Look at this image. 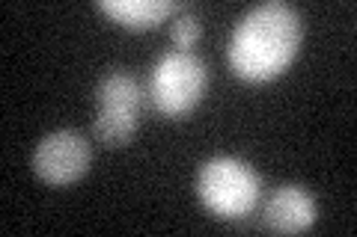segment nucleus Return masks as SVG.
Masks as SVG:
<instances>
[{
  "mask_svg": "<svg viewBox=\"0 0 357 237\" xmlns=\"http://www.w3.org/2000/svg\"><path fill=\"white\" fill-rule=\"evenodd\" d=\"M301 36H304V24L298 9L280 0L253 6L232 30L229 69L250 83L274 81L298 56Z\"/></svg>",
  "mask_w": 357,
  "mask_h": 237,
  "instance_id": "obj_1",
  "label": "nucleus"
},
{
  "mask_svg": "<svg viewBox=\"0 0 357 237\" xmlns=\"http://www.w3.org/2000/svg\"><path fill=\"white\" fill-rule=\"evenodd\" d=\"M96 6L128 30H149L176 13L173 0H98Z\"/></svg>",
  "mask_w": 357,
  "mask_h": 237,
  "instance_id": "obj_7",
  "label": "nucleus"
},
{
  "mask_svg": "<svg viewBox=\"0 0 357 237\" xmlns=\"http://www.w3.org/2000/svg\"><path fill=\"white\" fill-rule=\"evenodd\" d=\"M208 89L206 63L191 51H167L158 56L149 74V95L155 110L167 119L188 116Z\"/></svg>",
  "mask_w": 357,
  "mask_h": 237,
  "instance_id": "obj_3",
  "label": "nucleus"
},
{
  "mask_svg": "<svg viewBox=\"0 0 357 237\" xmlns=\"http://www.w3.org/2000/svg\"><path fill=\"white\" fill-rule=\"evenodd\" d=\"M89 161H93V149H89L84 133L63 128V131H51L48 137H42L30 163H33V172L45 184L66 187L77 181L81 175H86Z\"/></svg>",
  "mask_w": 357,
  "mask_h": 237,
  "instance_id": "obj_5",
  "label": "nucleus"
},
{
  "mask_svg": "<svg viewBox=\"0 0 357 237\" xmlns=\"http://www.w3.org/2000/svg\"><path fill=\"white\" fill-rule=\"evenodd\" d=\"M96 101H98V113L93 122V133L98 142L110 145H126L134 131L140 125V104H143V92L137 81L128 72H107L96 86Z\"/></svg>",
  "mask_w": 357,
  "mask_h": 237,
  "instance_id": "obj_4",
  "label": "nucleus"
},
{
  "mask_svg": "<svg viewBox=\"0 0 357 237\" xmlns=\"http://www.w3.org/2000/svg\"><path fill=\"white\" fill-rule=\"evenodd\" d=\"M265 225L277 234H298L307 231L316 222V199H312L304 187L298 184H283L274 190V196L268 199L265 213H262Z\"/></svg>",
  "mask_w": 357,
  "mask_h": 237,
  "instance_id": "obj_6",
  "label": "nucleus"
},
{
  "mask_svg": "<svg viewBox=\"0 0 357 237\" xmlns=\"http://www.w3.org/2000/svg\"><path fill=\"white\" fill-rule=\"evenodd\" d=\"M262 193V181L250 163L238 157L218 154L199 166L197 196L208 213L220 220H241L256 208Z\"/></svg>",
  "mask_w": 357,
  "mask_h": 237,
  "instance_id": "obj_2",
  "label": "nucleus"
},
{
  "mask_svg": "<svg viewBox=\"0 0 357 237\" xmlns=\"http://www.w3.org/2000/svg\"><path fill=\"white\" fill-rule=\"evenodd\" d=\"M170 36H173L178 51H188V48H194V44L199 42V36H203V24H199L197 15L182 13V15H176L173 27H170Z\"/></svg>",
  "mask_w": 357,
  "mask_h": 237,
  "instance_id": "obj_8",
  "label": "nucleus"
}]
</instances>
